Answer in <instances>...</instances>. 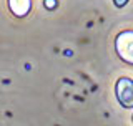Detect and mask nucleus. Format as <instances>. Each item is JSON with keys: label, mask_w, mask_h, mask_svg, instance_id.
<instances>
[{"label": "nucleus", "mask_w": 133, "mask_h": 126, "mask_svg": "<svg viewBox=\"0 0 133 126\" xmlns=\"http://www.w3.org/2000/svg\"><path fill=\"white\" fill-rule=\"evenodd\" d=\"M115 93L118 101L125 108H133V80L120 78L115 85Z\"/></svg>", "instance_id": "obj_2"}, {"label": "nucleus", "mask_w": 133, "mask_h": 126, "mask_svg": "<svg viewBox=\"0 0 133 126\" xmlns=\"http://www.w3.org/2000/svg\"><path fill=\"white\" fill-rule=\"evenodd\" d=\"M45 7H47L48 10H53V8L57 7V0H45Z\"/></svg>", "instance_id": "obj_4"}, {"label": "nucleus", "mask_w": 133, "mask_h": 126, "mask_svg": "<svg viewBox=\"0 0 133 126\" xmlns=\"http://www.w3.org/2000/svg\"><path fill=\"white\" fill-rule=\"evenodd\" d=\"M113 3H115L118 8H122V7H125V5L128 3V0H113Z\"/></svg>", "instance_id": "obj_5"}, {"label": "nucleus", "mask_w": 133, "mask_h": 126, "mask_svg": "<svg viewBox=\"0 0 133 126\" xmlns=\"http://www.w3.org/2000/svg\"><path fill=\"white\" fill-rule=\"evenodd\" d=\"M12 13L17 17H25L32 8V0H8Z\"/></svg>", "instance_id": "obj_3"}, {"label": "nucleus", "mask_w": 133, "mask_h": 126, "mask_svg": "<svg viewBox=\"0 0 133 126\" xmlns=\"http://www.w3.org/2000/svg\"><path fill=\"white\" fill-rule=\"evenodd\" d=\"M115 50L123 61L133 65V30H125L116 35Z\"/></svg>", "instance_id": "obj_1"}]
</instances>
